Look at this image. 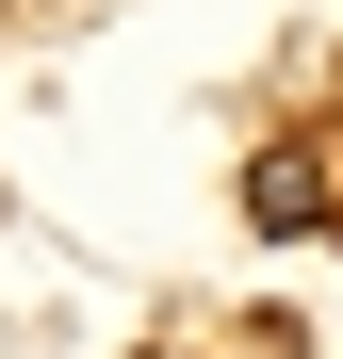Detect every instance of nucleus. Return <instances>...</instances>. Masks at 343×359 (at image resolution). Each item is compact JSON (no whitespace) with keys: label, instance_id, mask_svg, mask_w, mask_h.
Here are the masks:
<instances>
[{"label":"nucleus","instance_id":"1","mask_svg":"<svg viewBox=\"0 0 343 359\" xmlns=\"http://www.w3.org/2000/svg\"><path fill=\"white\" fill-rule=\"evenodd\" d=\"M246 212H262V229H327V147H311V131L246 147Z\"/></svg>","mask_w":343,"mask_h":359}]
</instances>
